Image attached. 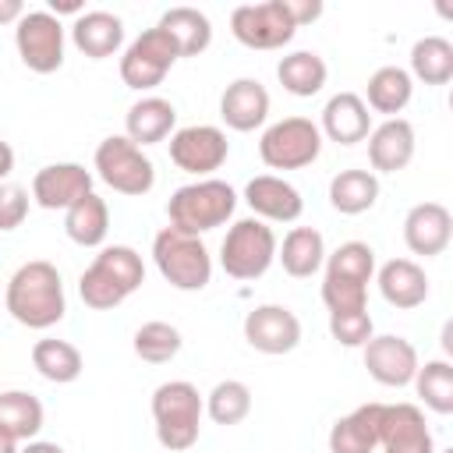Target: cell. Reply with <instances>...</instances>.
I'll list each match as a JSON object with an SVG mask.
<instances>
[{"label": "cell", "instance_id": "6da1fadb", "mask_svg": "<svg viewBox=\"0 0 453 453\" xmlns=\"http://www.w3.org/2000/svg\"><path fill=\"white\" fill-rule=\"evenodd\" d=\"M4 304L11 311V319L25 329H50L64 319L67 311V297H64V280L57 273L53 262L46 258H32L25 265L14 269V276L7 280V294Z\"/></svg>", "mask_w": 453, "mask_h": 453}, {"label": "cell", "instance_id": "7a4b0ae2", "mask_svg": "<svg viewBox=\"0 0 453 453\" xmlns=\"http://www.w3.org/2000/svg\"><path fill=\"white\" fill-rule=\"evenodd\" d=\"M145 283V262L131 244L103 248L78 280V294L92 311H110L124 304Z\"/></svg>", "mask_w": 453, "mask_h": 453}, {"label": "cell", "instance_id": "3957f363", "mask_svg": "<svg viewBox=\"0 0 453 453\" xmlns=\"http://www.w3.org/2000/svg\"><path fill=\"white\" fill-rule=\"evenodd\" d=\"M202 414H205V396L184 382L170 379L156 386L152 393V421H156V439L170 453H184L198 442L202 432Z\"/></svg>", "mask_w": 453, "mask_h": 453}, {"label": "cell", "instance_id": "277c9868", "mask_svg": "<svg viewBox=\"0 0 453 453\" xmlns=\"http://www.w3.org/2000/svg\"><path fill=\"white\" fill-rule=\"evenodd\" d=\"M234 209H237V191L226 180H216V177L191 180V184L177 188L166 202L170 226H177L184 234H195V237L223 226L234 216Z\"/></svg>", "mask_w": 453, "mask_h": 453}, {"label": "cell", "instance_id": "5b68a950", "mask_svg": "<svg viewBox=\"0 0 453 453\" xmlns=\"http://www.w3.org/2000/svg\"><path fill=\"white\" fill-rule=\"evenodd\" d=\"M152 262L159 276L177 290H205L212 280V255L202 237L184 234L177 226H163L152 237Z\"/></svg>", "mask_w": 453, "mask_h": 453}, {"label": "cell", "instance_id": "8992f818", "mask_svg": "<svg viewBox=\"0 0 453 453\" xmlns=\"http://www.w3.org/2000/svg\"><path fill=\"white\" fill-rule=\"evenodd\" d=\"M92 166H96V177L103 184H110L117 195H131V198H142L152 191L156 184V166L152 159L127 138V134H110L96 145V156H92Z\"/></svg>", "mask_w": 453, "mask_h": 453}, {"label": "cell", "instance_id": "52a82bcc", "mask_svg": "<svg viewBox=\"0 0 453 453\" xmlns=\"http://www.w3.org/2000/svg\"><path fill=\"white\" fill-rule=\"evenodd\" d=\"M273 262H276V234L269 223L248 216L226 230L219 244V265L230 280H258L269 273Z\"/></svg>", "mask_w": 453, "mask_h": 453}, {"label": "cell", "instance_id": "ba28073f", "mask_svg": "<svg viewBox=\"0 0 453 453\" xmlns=\"http://www.w3.org/2000/svg\"><path fill=\"white\" fill-rule=\"evenodd\" d=\"M322 152V131L308 117H283L269 124L258 138V156L269 170H301L311 166Z\"/></svg>", "mask_w": 453, "mask_h": 453}, {"label": "cell", "instance_id": "9c48e42d", "mask_svg": "<svg viewBox=\"0 0 453 453\" xmlns=\"http://www.w3.org/2000/svg\"><path fill=\"white\" fill-rule=\"evenodd\" d=\"M177 60H180V50H177L173 35L166 28L152 25V28H145L124 50V57H120V81L127 88H134V92H149V88H156L170 74V67Z\"/></svg>", "mask_w": 453, "mask_h": 453}, {"label": "cell", "instance_id": "30bf717a", "mask_svg": "<svg viewBox=\"0 0 453 453\" xmlns=\"http://www.w3.org/2000/svg\"><path fill=\"white\" fill-rule=\"evenodd\" d=\"M230 32L248 50H280L297 35V25L287 11V0H262L234 7Z\"/></svg>", "mask_w": 453, "mask_h": 453}, {"label": "cell", "instance_id": "8fae6325", "mask_svg": "<svg viewBox=\"0 0 453 453\" xmlns=\"http://www.w3.org/2000/svg\"><path fill=\"white\" fill-rule=\"evenodd\" d=\"M14 46L28 71L53 74L64 64V25L50 11H25L14 25Z\"/></svg>", "mask_w": 453, "mask_h": 453}, {"label": "cell", "instance_id": "7c38bea8", "mask_svg": "<svg viewBox=\"0 0 453 453\" xmlns=\"http://www.w3.org/2000/svg\"><path fill=\"white\" fill-rule=\"evenodd\" d=\"M230 156V142L223 134V127L212 124H191V127H177L170 134V159L177 170L195 173L198 180L209 177L212 170H219Z\"/></svg>", "mask_w": 453, "mask_h": 453}, {"label": "cell", "instance_id": "4fadbf2b", "mask_svg": "<svg viewBox=\"0 0 453 453\" xmlns=\"http://www.w3.org/2000/svg\"><path fill=\"white\" fill-rule=\"evenodd\" d=\"M244 340L258 354H290L301 343V319L287 304H255L244 315Z\"/></svg>", "mask_w": 453, "mask_h": 453}, {"label": "cell", "instance_id": "5bb4252c", "mask_svg": "<svg viewBox=\"0 0 453 453\" xmlns=\"http://www.w3.org/2000/svg\"><path fill=\"white\" fill-rule=\"evenodd\" d=\"M365 368L368 375L379 382V386H389V389H400V386H411L414 382V372H418V350L407 336H393V333H382V336H372L365 347Z\"/></svg>", "mask_w": 453, "mask_h": 453}, {"label": "cell", "instance_id": "9a60e30c", "mask_svg": "<svg viewBox=\"0 0 453 453\" xmlns=\"http://www.w3.org/2000/svg\"><path fill=\"white\" fill-rule=\"evenodd\" d=\"M379 449L382 453H435V439L425 421V411L414 403H382Z\"/></svg>", "mask_w": 453, "mask_h": 453}, {"label": "cell", "instance_id": "2e32d148", "mask_svg": "<svg viewBox=\"0 0 453 453\" xmlns=\"http://www.w3.org/2000/svg\"><path fill=\"white\" fill-rule=\"evenodd\" d=\"M244 202H248V209L255 212V219H262V223H294V219H301V212H304L301 191H297L290 180L276 177V173H258V177H251V180L244 184Z\"/></svg>", "mask_w": 453, "mask_h": 453}, {"label": "cell", "instance_id": "e0dca14e", "mask_svg": "<svg viewBox=\"0 0 453 453\" xmlns=\"http://www.w3.org/2000/svg\"><path fill=\"white\" fill-rule=\"evenodd\" d=\"M453 237V216L442 202H418L403 216V244L414 255H442Z\"/></svg>", "mask_w": 453, "mask_h": 453}, {"label": "cell", "instance_id": "ac0fdd59", "mask_svg": "<svg viewBox=\"0 0 453 453\" xmlns=\"http://www.w3.org/2000/svg\"><path fill=\"white\" fill-rule=\"evenodd\" d=\"M92 191V170L81 163H50L32 177V198L42 209H71Z\"/></svg>", "mask_w": 453, "mask_h": 453}, {"label": "cell", "instance_id": "d6986e66", "mask_svg": "<svg viewBox=\"0 0 453 453\" xmlns=\"http://www.w3.org/2000/svg\"><path fill=\"white\" fill-rule=\"evenodd\" d=\"M219 117L230 131H255L269 117V92L258 78H234L219 96Z\"/></svg>", "mask_w": 453, "mask_h": 453}, {"label": "cell", "instance_id": "ffe728a7", "mask_svg": "<svg viewBox=\"0 0 453 453\" xmlns=\"http://www.w3.org/2000/svg\"><path fill=\"white\" fill-rule=\"evenodd\" d=\"M414 159V127L403 117H389L368 131V163L372 173H400Z\"/></svg>", "mask_w": 453, "mask_h": 453}, {"label": "cell", "instance_id": "44dd1931", "mask_svg": "<svg viewBox=\"0 0 453 453\" xmlns=\"http://www.w3.org/2000/svg\"><path fill=\"white\" fill-rule=\"evenodd\" d=\"M319 131L336 145H357L372 131V113L357 92H336L322 106V127Z\"/></svg>", "mask_w": 453, "mask_h": 453}, {"label": "cell", "instance_id": "7402d4cb", "mask_svg": "<svg viewBox=\"0 0 453 453\" xmlns=\"http://www.w3.org/2000/svg\"><path fill=\"white\" fill-rule=\"evenodd\" d=\"M375 283H379L382 301L400 308V311H411V308L428 301V276L414 258H389L379 269Z\"/></svg>", "mask_w": 453, "mask_h": 453}, {"label": "cell", "instance_id": "603a6c76", "mask_svg": "<svg viewBox=\"0 0 453 453\" xmlns=\"http://www.w3.org/2000/svg\"><path fill=\"white\" fill-rule=\"evenodd\" d=\"M382 403H361L336 418L329 428V453H375L379 449Z\"/></svg>", "mask_w": 453, "mask_h": 453}, {"label": "cell", "instance_id": "cb8c5ba5", "mask_svg": "<svg viewBox=\"0 0 453 453\" xmlns=\"http://www.w3.org/2000/svg\"><path fill=\"white\" fill-rule=\"evenodd\" d=\"M173 127H177V106L170 99H163V96H142L138 103H131V110L124 117V134L138 149L170 138Z\"/></svg>", "mask_w": 453, "mask_h": 453}, {"label": "cell", "instance_id": "d4e9b609", "mask_svg": "<svg viewBox=\"0 0 453 453\" xmlns=\"http://www.w3.org/2000/svg\"><path fill=\"white\" fill-rule=\"evenodd\" d=\"M71 42L88 60H106L124 46V21L110 11H85L71 25Z\"/></svg>", "mask_w": 453, "mask_h": 453}, {"label": "cell", "instance_id": "484cf974", "mask_svg": "<svg viewBox=\"0 0 453 453\" xmlns=\"http://www.w3.org/2000/svg\"><path fill=\"white\" fill-rule=\"evenodd\" d=\"M276 258L287 276L308 280L326 265V237L315 226H294L287 230L283 244H276Z\"/></svg>", "mask_w": 453, "mask_h": 453}, {"label": "cell", "instance_id": "4316f807", "mask_svg": "<svg viewBox=\"0 0 453 453\" xmlns=\"http://www.w3.org/2000/svg\"><path fill=\"white\" fill-rule=\"evenodd\" d=\"M411 96H414V78H411L403 67L386 64V67L372 71V78H368V85H365V96H361V99H365V106H368V110L386 113V120H389V117H396V113H403V110H407Z\"/></svg>", "mask_w": 453, "mask_h": 453}, {"label": "cell", "instance_id": "83f0119b", "mask_svg": "<svg viewBox=\"0 0 453 453\" xmlns=\"http://www.w3.org/2000/svg\"><path fill=\"white\" fill-rule=\"evenodd\" d=\"M64 230L81 248H99L110 234V205L96 191L78 198L71 209H64Z\"/></svg>", "mask_w": 453, "mask_h": 453}, {"label": "cell", "instance_id": "f1b7e54d", "mask_svg": "<svg viewBox=\"0 0 453 453\" xmlns=\"http://www.w3.org/2000/svg\"><path fill=\"white\" fill-rule=\"evenodd\" d=\"M276 78L280 85L297 96V99H311L322 92L326 78H329V67L326 60L315 53V50H297V53H287L280 64H276Z\"/></svg>", "mask_w": 453, "mask_h": 453}, {"label": "cell", "instance_id": "f546056e", "mask_svg": "<svg viewBox=\"0 0 453 453\" xmlns=\"http://www.w3.org/2000/svg\"><path fill=\"white\" fill-rule=\"evenodd\" d=\"M46 411L39 403V396L25 393V389H7L0 393V432L18 439V442H32L42 432Z\"/></svg>", "mask_w": 453, "mask_h": 453}, {"label": "cell", "instance_id": "4dcf8cb0", "mask_svg": "<svg viewBox=\"0 0 453 453\" xmlns=\"http://www.w3.org/2000/svg\"><path fill=\"white\" fill-rule=\"evenodd\" d=\"M379 202V177L372 170H340L329 180V205L343 216H361Z\"/></svg>", "mask_w": 453, "mask_h": 453}, {"label": "cell", "instance_id": "1f68e13d", "mask_svg": "<svg viewBox=\"0 0 453 453\" xmlns=\"http://www.w3.org/2000/svg\"><path fill=\"white\" fill-rule=\"evenodd\" d=\"M32 368L46 382L67 386V382H74L85 372V357H81V350L74 343L46 336V340H35V347H32Z\"/></svg>", "mask_w": 453, "mask_h": 453}, {"label": "cell", "instance_id": "d6a6232c", "mask_svg": "<svg viewBox=\"0 0 453 453\" xmlns=\"http://www.w3.org/2000/svg\"><path fill=\"white\" fill-rule=\"evenodd\" d=\"M159 28H166L180 50V57H198L212 42V21L198 7H170L159 18Z\"/></svg>", "mask_w": 453, "mask_h": 453}, {"label": "cell", "instance_id": "836d02e7", "mask_svg": "<svg viewBox=\"0 0 453 453\" xmlns=\"http://www.w3.org/2000/svg\"><path fill=\"white\" fill-rule=\"evenodd\" d=\"M411 78L425 85H446L453 78V42L442 35H425L411 46Z\"/></svg>", "mask_w": 453, "mask_h": 453}, {"label": "cell", "instance_id": "e575fe53", "mask_svg": "<svg viewBox=\"0 0 453 453\" xmlns=\"http://www.w3.org/2000/svg\"><path fill=\"white\" fill-rule=\"evenodd\" d=\"M414 393L421 396V403L435 414H453V365L446 357H432L425 365H418L414 372Z\"/></svg>", "mask_w": 453, "mask_h": 453}, {"label": "cell", "instance_id": "d590c367", "mask_svg": "<svg viewBox=\"0 0 453 453\" xmlns=\"http://www.w3.org/2000/svg\"><path fill=\"white\" fill-rule=\"evenodd\" d=\"M131 347H134V354H138L145 365H166V361H173V357L180 354L184 340H180V329H177V326L152 319V322L138 326Z\"/></svg>", "mask_w": 453, "mask_h": 453}, {"label": "cell", "instance_id": "8d00e7d4", "mask_svg": "<svg viewBox=\"0 0 453 453\" xmlns=\"http://www.w3.org/2000/svg\"><path fill=\"white\" fill-rule=\"evenodd\" d=\"M205 414L216 421V425H241L248 414H251V389L241 382V379H223L209 389L205 396Z\"/></svg>", "mask_w": 453, "mask_h": 453}, {"label": "cell", "instance_id": "74e56055", "mask_svg": "<svg viewBox=\"0 0 453 453\" xmlns=\"http://www.w3.org/2000/svg\"><path fill=\"white\" fill-rule=\"evenodd\" d=\"M326 276L368 287L372 276H375V251H372V244H365V241L340 244L333 255H326Z\"/></svg>", "mask_w": 453, "mask_h": 453}, {"label": "cell", "instance_id": "f35d334b", "mask_svg": "<svg viewBox=\"0 0 453 453\" xmlns=\"http://www.w3.org/2000/svg\"><path fill=\"white\" fill-rule=\"evenodd\" d=\"M329 336L340 347H365L375 336V322H372L368 308H361V311H336V315H329Z\"/></svg>", "mask_w": 453, "mask_h": 453}, {"label": "cell", "instance_id": "ab89813d", "mask_svg": "<svg viewBox=\"0 0 453 453\" xmlns=\"http://www.w3.org/2000/svg\"><path fill=\"white\" fill-rule=\"evenodd\" d=\"M322 304L329 308V315H336V311H361V308H368V287L350 283V280L322 276Z\"/></svg>", "mask_w": 453, "mask_h": 453}, {"label": "cell", "instance_id": "60d3db41", "mask_svg": "<svg viewBox=\"0 0 453 453\" xmlns=\"http://www.w3.org/2000/svg\"><path fill=\"white\" fill-rule=\"evenodd\" d=\"M28 216V191L21 184H0V230H18Z\"/></svg>", "mask_w": 453, "mask_h": 453}, {"label": "cell", "instance_id": "b9f144b4", "mask_svg": "<svg viewBox=\"0 0 453 453\" xmlns=\"http://www.w3.org/2000/svg\"><path fill=\"white\" fill-rule=\"evenodd\" d=\"M287 11L294 18V25H308L315 18H322V0H287Z\"/></svg>", "mask_w": 453, "mask_h": 453}, {"label": "cell", "instance_id": "7bdbcfd3", "mask_svg": "<svg viewBox=\"0 0 453 453\" xmlns=\"http://www.w3.org/2000/svg\"><path fill=\"white\" fill-rule=\"evenodd\" d=\"M21 14H25L21 0H0V25H18Z\"/></svg>", "mask_w": 453, "mask_h": 453}, {"label": "cell", "instance_id": "ee69618b", "mask_svg": "<svg viewBox=\"0 0 453 453\" xmlns=\"http://www.w3.org/2000/svg\"><path fill=\"white\" fill-rule=\"evenodd\" d=\"M50 14L60 18V14H85V4L81 0H50Z\"/></svg>", "mask_w": 453, "mask_h": 453}, {"label": "cell", "instance_id": "f6af8a7d", "mask_svg": "<svg viewBox=\"0 0 453 453\" xmlns=\"http://www.w3.org/2000/svg\"><path fill=\"white\" fill-rule=\"evenodd\" d=\"M11 170H14V149L0 138V184L11 177Z\"/></svg>", "mask_w": 453, "mask_h": 453}, {"label": "cell", "instance_id": "bcb514c9", "mask_svg": "<svg viewBox=\"0 0 453 453\" xmlns=\"http://www.w3.org/2000/svg\"><path fill=\"white\" fill-rule=\"evenodd\" d=\"M18 453H64V446L46 442V439H32V442H25V449H18Z\"/></svg>", "mask_w": 453, "mask_h": 453}, {"label": "cell", "instance_id": "7dc6e473", "mask_svg": "<svg viewBox=\"0 0 453 453\" xmlns=\"http://www.w3.org/2000/svg\"><path fill=\"white\" fill-rule=\"evenodd\" d=\"M0 453H18V439H11V435L0 432Z\"/></svg>", "mask_w": 453, "mask_h": 453}, {"label": "cell", "instance_id": "c3c4849f", "mask_svg": "<svg viewBox=\"0 0 453 453\" xmlns=\"http://www.w3.org/2000/svg\"><path fill=\"white\" fill-rule=\"evenodd\" d=\"M446 453H449V449H446Z\"/></svg>", "mask_w": 453, "mask_h": 453}]
</instances>
